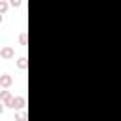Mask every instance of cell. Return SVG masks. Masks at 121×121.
Wrapping results in <instances>:
<instances>
[{
  "instance_id": "cell-11",
  "label": "cell",
  "mask_w": 121,
  "mask_h": 121,
  "mask_svg": "<svg viewBox=\"0 0 121 121\" xmlns=\"http://www.w3.org/2000/svg\"><path fill=\"white\" fill-rule=\"evenodd\" d=\"M2 19H4V17H2V15H0V23H2Z\"/></svg>"
},
{
  "instance_id": "cell-6",
  "label": "cell",
  "mask_w": 121,
  "mask_h": 121,
  "mask_svg": "<svg viewBox=\"0 0 121 121\" xmlns=\"http://www.w3.org/2000/svg\"><path fill=\"white\" fill-rule=\"evenodd\" d=\"M8 8H9V4H8L6 0H0V15H4V13L8 11Z\"/></svg>"
},
{
  "instance_id": "cell-9",
  "label": "cell",
  "mask_w": 121,
  "mask_h": 121,
  "mask_svg": "<svg viewBox=\"0 0 121 121\" xmlns=\"http://www.w3.org/2000/svg\"><path fill=\"white\" fill-rule=\"evenodd\" d=\"M9 4H11V6H21V0H11Z\"/></svg>"
},
{
  "instance_id": "cell-2",
  "label": "cell",
  "mask_w": 121,
  "mask_h": 121,
  "mask_svg": "<svg viewBox=\"0 0 121 121\" xmlns=\"http://www.w3.org/2000/svg\"><path fill=\"white\" fill-rule=\"evenodd\" d=\"M0 57H2V59H13V57H15V49L9 47V45H6V47L0 49Z\"/></svg>"
},
{
  "instance_id": "cell-12",
  "label": "cell",
  "mask_w": 121,
  "mask_h": 121,
  "mask_svg": "<svg viewBox=\"0 0 121 121\" xmlns=\"http://www.w3.org/2000/svg\"><path fill=\"white\" fill-rule=\"evenodd\" d=\"M0 91H2V87H0Z\"/></svg>"
},
{
  "instance_id": "cell-10",
  "label": "cell",
  "mask_w": 121,
  "mask_h": 121,
  "mask_svg": "<svg viewBox=\"0 0 121 121\" xmlns=\"http://www.w3.org/2000/svg\"><path fill=\"white\" fill-rule=\"evenodd\" d=\"M2 112H4V104L0 102V115H2Z\"/></svg>"
},
{
  "instance_id": "cell-1",
  "label": "cell",
  "mask_w": 121,
  "mask_h": 121,
  "mask_svg": "<svg viewBox=\"0 0 121 121\" xmlns=\"http://www.w3.org/2000/svg\"><path fill=\"white\" fill-rule=\"evenodd\" d=\"M25 104H26L25 96H13V98H11V102H9L8 106H9V108H13V110H23V108H25Z\"/></svg>"
},
{
  "instance_id": "cell-3",
  "label": "cell",
  "mask_w": 121,
  "mask_h": 121,
  "mask_svg": "<svg viewBox=\"0 0 121 121\" xmlns=\"http://www.w3.org/2000/svg\"><path fill=\"white\" fill-rule=\"evenodd\" d=\"M11 83H13V78H11L9 74H2V76H0V87H2V89L11 87Z\"/></svg>"
},
{
  "instance_id": "cell-4",
  "label": "cell",
  "mask_w": 121,
  "mask_h": 121,
  "mask_svg": "<svg viewBox=\"0 0 121 121\" xmlns=\"http://www.w3.org/2000/svg\"><path fill=\"white\" fill-rule=\"evenodd\" d=\"M11 98H13V96H11V93H9V91H6V89H4V91H0V102H2V104H6V106H8V104L11 102Z\"/></svg>"
},
{
  "instance_id": "cell-5",
  "label": "cell",
  "mask_w": 121,
  "mask_h": 121,
  "mask_svg": "<svg viewBox=\"0 0 121 121\" xmlns=\"http://www.w3.org/2000/svg\"><path fill=\"white\" fill-rule=\"evenodd\" d=\"M17 66H19L21 70H25V68H26V57H19V59H17Z\"/></svg>"
},
{
  "instance_id": "cell-7",
  "label": "cell",
  "mask_w": 121,
  "mask_h": 121,
  "mask_svg": "<svg viewBox=\"0 0 121 121\" xmlns=\"http://www.w3.org/2000/svg\"><path fill=\"white\" fill-rule=\"evenodd\" d=\"M15 121H26V112H21L15 115Z\"/></svg>"
},
{
  "instance_id": "cell-8",
  "label": "cell",
  "mask_w": 121,
  "mask_h": 121,
  "mask_svg": "<svg viewBox=\"0 0 121 121\" xmlns=\"http://www.w3.org/2000/svg\"><path fill=\"white\" fill-rule=\"evenodd\" d=\"M21 43H23V45H25V43H26V34H25V32H23V34H21Z\"/></svg>"
}]
</instances>
